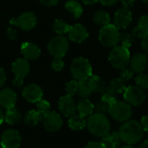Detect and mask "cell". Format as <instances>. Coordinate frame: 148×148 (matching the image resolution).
Listing matches in <instances>:
<instances>
[{
    "mask_svg": "<svg viewBox=\"0 0 148 148\" xmlns=\"http://www.w3.org/2000/svg\"><path fill=\"white\" fill-rule=\"evenodd\" d=\"M121 140L127 145H134L140 142L144 135V130L140 122L134 120L127 121L120 128Z\"/></svg>",
    "mask_w": 148,
    "mask_h": 148,
    "instance_id": "1",
    "label": "cell"
},
{
    "mask_svg": "<svg viewBox=\"0 0 148 148\" xmlns=\"http://www.w3.org/2000/svg\"><path fill=\"white\" fill-rule=\"evenodd\" d=\"M110 121L108 117L100 113L92 114L87 121V127L91 134L103 138L110 132Z\"/></svg>",
    "mask_w": 148,
    "mask_h": 148,
    "instance_id": "2",
    "label": "cell"
},
{
    "mask_svg": "<svg viewBox=\"0 0 148 148\" xmlns=\"http://www.w3.org/2000/svg\"><path fill=\"white\" fill-rule=\"evenodd\" d=\"M70 73L77 82L88 81L92 75V67L89 62L83 57L75 59L70 66Z\"/></svg>",
    "mask_w": 148,
    "mask_h": 148,
    "instance_id": "3",
    "label": "cell"
},
{
    "mask_svg": "<svg viewBox=\"0 0 148 148\" xmlns=\"http://www.w3.org/2000/svg\"><path fill=\"white\" fill-rule=\"evenodd\" d=\"M111 65L118 69L126 68L130 62V52L128 48L123 46H114L108 56Z\"/></svg>",
    "mask_w": 148,
    "mask_h": 148,
    "instance_id": "4",
    "label": "cell"
},
{
    "mask_svg": "<svg viewBox=\"0 0 148 148\" xmlns=\"http://www.w3.org/2000/svg\"><path fill=\"white\" fill-rule=\"evenodd\" d=\"M120 31L114 24L102 26L99 31V40L106 47H114L120 42Z\"/></svg>",
    "mask_w": 148,
    "mask_h": 148,
    "instance_id": "5",
    "label": "cell"
},
{
    "mask_svg": "<svg viewBox=\"0 0 148 148\" xmlns=\"http://www.w3.org/2000/svg\"><path fill=\"white\" fill-rule=\"evenodd\" d=\"M108 114L117 121L125 122L130 119L132 116L133 111L131 106L121 101H115L114 102L110 104Z\"/></svg>",
    "mask_w": 148,
    "mask_h": 148,
    "instance_id": "6",
    "label": "cell"
},
{
    "mask_svg": "<svg viewBox=\"0 0 148 148\" xmlns=\"http://www.w3.org/2000/svg\"><path fill=\"white\" fill-rule=\"evenodd\" d=\"M69 43L64 36H54L48 44V50L51 56L57 58H62L68 52Z\"/></svg>",
    "mask_w": 148,
    "mask_h": 148,
    "instance_id": "7",
    "label": "cell"
},
{
    "mask_svg": "<svg viewBox=\"0 0 148 148\" xmlns=\"http://www.w3.org/2000/svg\"><path fill=\"white\" fill-rule=\"evenodd\" d=\"M124 99L129 105L138 107L144 102L146 99V95L143 89L140 87L129 86L124 91Z\"/></svg>",
    "mask_w": 148,
    "mask_h": 148,
    "instance_id": "8",
    "label": "cell"
},
{
    "mask_svg": "<svg viewBox=\"0 0 148 148\" xmlns=\"http://www.w3.org/2000/svg\"><path fill=\"white\" fill-rule=\"evenodd\" d=\"M42 123L46 130L49 132H56L60 130L63 125V121L61 116L56 112L49 111L42 115Z\"/></svg>",
    "mask_w": 148,
    "mask_h": 148,
    "instance_id": "9",
    "label": "cell"
},
{
    "mask_svg": "<svg viewBox=\"0 0 148 148\" xmlns=\"http://www.w3.org/2000/svg\"><path fill=\"white\" fill-rule=\"evenodd\" d=\"M10 24L19 27L23 30H30L36 25L37 18L32 12H24L16 19L10 20Z\"/></svg>",
    "mask_w": 148,
    "mask_h": 148,
    "instance_id": "10",
    "label": "cell"
},
{
    "mask_svg": "<svg viewBox=\"0 0 148 148\" xmlns=\"http://www.w3.org/2000/svg\"><path fill=\"white\" fill-rule=\"evenodd\" d=\"M0 143L3 148H18L21 144V136L15 129H7L1 136Z\"/></svg>",
    "mask_w": 148,
    "mask_h": 148,
    "instance_id": "11",
    "label": "cell"
},
{
    "mask_svg": "<svg viewBox=\"0 0 148 148\" xmlns=\"http://www.w3.org/2000/svg\"><path fill=\"white\" fill-rule=\"evenodd\" d=\"M58 108L60 112L66 117H71L75 114L76 112V104L70 95H63L59 99Z\"/></svg>",
    "mask_w": 148,
    "mask_h": 148,
    "instance_id": "12",
    "label": "cell"
},
{
    "mask_svg": "<svg viewBox=\"0 0 148 148\" xmlns=\"http://www.w3.org/2000/svg\"><path fill=\"white\" fill-rule=\"evenodd\" d=\"M22 95L27 101L31 103H36L38 101L42 99L43 92L38 85L29 84L23 89Z\"/></svg>",
    "mask_w": 148,
    "mask_h": 148,
    "instance_id": "13",
    "label": "cell"
},
{
    "mask_svg": "<svg viewBox=\"0 0 148 148\" xmlns=\"http://www.w3.org/2000/svg\"><path fill=\"white\" fill-rule=\"evenodd\" d=\"M133 16L131 11L127 8H122L118 10L114 16V25L120 29H125L127 28L132 22Z\"/></svg>",
    "mask_w": 148,
    "mask_h": 148,
    "instance_id": "14",
    "label": "cell"
},
{
    "mask_svg": "<svg viewBox=\"0 0 148 148\" xmlns=\"http://www.w3.org/2000/svg\"><path fill=\"white\" fill-rule=\"evenodd\" d=\"M69 37L72 42L81 43L88 37V32L86 28L82 24H75L69 27L68 32Z\"/></svg>",
    "mask_w": 148,
    "mask_h": 148,
    "instance_id": "15",
    "label": "cell"
},
{
    "mask_svg": "<svg viewBox=\"0 0 148 148\" xmlns=\"http://www.w3.org/2000/svg\"><path fill=\"white\" fill-rule=\"evenodd\" d=\"M129 62H130L131 69L134 73H138V74L144 72L148 67L147 56L142 53H137L134 55Z\"/></svg>",
    "mask_w": 148,
    "mask_h": 148,
    "instance_id": "16",
    "label": "cell"
},
{
    "mask_svg": "<svg viewBox=\"0 0 148 148\" xmlns=\"http://www.w3.org/2000/svg\"><path fill=\"white\" fill-rule=\"evenodd\" d=\"M16 94L11 88H3L0 91V107L8 109L15 107L16 102Z\"/></svg>",
    "mask_w": 148,
    "mask_h": 148,
    "instance_id": "17",
    "label": "cell"
},
{
    "mask_svg": "<svg viewBox=\"0 0 148 148\" xmlns=\"http://www.w3.org/2000/svg\"><path fill=\"white\" fill-rule=\"evenodd\" d=\"M11 69L13 74L15 75L16 77L23 78L24 79L29 73L30 67L28 62V61L24 58H19L16 59L11 66Z\"/></svg>",
    "mask_w": 148,
    "mask_h": 148,
    "instance_id": "18",
    "label": "cell"
},
{
    "mask_svg": "<svg viewBox=\"0 0 148 148\" xmlns=\"http://www.w3.org/2000/svg\"><path fill=\"white\" fill-rule=\"evenodd\" d=\"M21 52L26 60H36L41 55V49L32 42H23L21 46Z\"/></svg>",
    "mask_w": 148,
    "mask_h": 148,
    "instance_id": "19",
    "label": "cell"
},
{
    "mask_svg": "<svg viewBox=\"0 0 148 148\" xmlns=\"http://www.w3.org/2000/svg\"><path fill=\"white\" fill-rule=\"evenodd\" d=\"M76 110L78 111L81 116L86 118L88 116H90L93 114L95 110V106L89 100L82 99L78 102L76 106Z\"/></svg>",
    "mask_w": 148,
    "mask_h": 148,
    "instance_id": "20",
    "label": "cell"
},
{
    "mask_svg": "<svg viewBox=\"0 0 148 148\" xmlns=\"http://www.w3.org/2000/svg\"><path fill=\"white\" fill-rule=\"evenodd\" d=\"M88 83L92 93H101L106 88L105 82L98 75H91L88 80Z\"/></svg>",
    "mask_w": 148,
    "mask_h": 148,
    "instance_id": "21",
    "label": "cell"
},
{
    "mask_svg": "<svg viewBox=\"0 0 148 148\" xmlns=\"http://www.w3.org/2000/svg\"><path fill=\"white\" fill-rule=\"evenodd\" d=\"M21 120V114L16 107L6 109L4 114V121L9 125H16Z\"/></svg>",
    "mask_w": 148,
    "mask_h": 148,
    "instance_id": "22",
    "label": "cell"
},
{
    "mask_svg": "<svg viewBox=\"0 0 148 148\" xmlns=\"http://www.w3.org/2000/svg\"><path fill=\"white\" fill-rule=\"evenodd\" d=\"M42 121V114L37 110H30L24 116V123L29 127L37 126Z\"/></svg>",
    "mask_w": 148,
    "mask_h": 148,
    "instance_id": "23",
    "label": "cell"
},
{
    "mask_svg": "<svg viewBox=\"0 0 148 148\" xmlns=\"http://www.w3.org/2000/svg\"><path fill=\"white\" fill-rule=\"evenodd\" d=\"M65 9L72 14L75 19H78L81 17L83 9L82 7V4L75 1V0H69L65 3Z\"/></svg>",
    "mask_w": 148,
    "mask_h": 148,
    "instance_id": "24",
    "label": "cell"
},
{
    "mask_svg": "<svg viewBox=\"0 0 148 148\" xmlns=\"http://www.w3.org/2000/svg\"><path fill=\"white\" fill-rule=\"evenodd\" d=\"M68 124L72 130L79 131V130H82L85 127H87V121L85 117H82L80 114L78 115L74 114L73 116L69 117Z\"/></svg>",
    "mask_w": 148,
    "mask_h": 148,
    "instance_id": "25",
    "label": "cell"
},
{
    "mask_svg": "<svg viewBox=\"0 0 148 148\" xmlns=\"http://www.w3.org/2000/svg\"><path fill=\"white\" fill-rule=\"evenodd\" d=\"M120 135L119 133H108L106 136L102 138V143L106 148H117L120 145Z\"/></svg>",
    "mask_w": 148,
    "mask_h": 148,
    "instance_id": "26",
    "label": "cell"
},
{
    "mask_svg": "<svg viewBox=\"0 0 148 148\" xmlns=\"http://www.w3.org/2000/svg\"><path fill=\"white\" fill-rule=\"evenodd\" d=\"M110 16L105 10H98L94 16V22L101 26H105L110 23Z\"/></svg>",
    "mask_w": 148,
    "mask_h": 148,
    "instance_id": "27",
    "label": "cell"
},
{
    "mask_svg": "<svg viewBox=\"0 0 148 148\" xmlns=\"http://www.w3.org/2000/svg\"><path fill=\"white\" fill-rule=\"evenodd\" d=\"M69 27L70 26L66 22H64L62 19H56V20H55V22L53 23V26H52L53 30L56 34L61 35V36H62L64 34H68L69 29Z\"/></svg>",
    "mask_w": 148,
    "mask_h": 148,
    "instance_id": "28",
    "label": "cell"
},
{
    "mask_svg": "<svg viewBox=\"0 0 148 148\" xmlns=\"http://www.w3.org/2000/svg\"><path fill=\"white\" fill-rule=\"evenodd\" d=\"M111 89L116 93V94H121V93H124L125 89L127 88L126 87V84H125V82L122 81L120 77L119 78H114L111 81V83H110V86Z\"/></svg>",
    "mask_w": 148,
    "mask_h": 148,
    "instance_id": "29",
    "label": "cell"
},
{
    "mask_svg": "<svg viewBox=\"0 0 148 148\" xmlns=\"http://www.w3.org/2000/svg\"><path fill=\"white\" fill-rule=\"evenodd\" d=\"M78 96L82 97V99H88V96L92 94L91 89L88 86V81L85 82H79V86H78V90L77 93Z\"/></svg>",
    "mask_w": 148,
    "mask_h": 148,
    "instance_id": "30",
    "label": "cell"
},
{
    "mask_svg": "<svg viewBox=\"0 0 148 148\" xmlns=\"http://www.w3.org/2000/svg\"><path fill=\"white\" fill-rule=\"evenodd\" d=\"M101 94V100H102L109 104H111L116 101V93H114L111 89L110 87H106Z\"/></svg>",
    "mask_w": 148,
    "mask_h": 148,
    "instance_id": "31",
    "label": "cell"
},
{
    "mask_svg": "<svg viewBox=\"0 0 148 148\" xmlns=\"http://www.w3.org/2000/svg\"><path fill=\"white\" fill-rule=\"evenodd\" d=\"M134 39V35L129 31H125L120 35V42H121V46L126 48H129L133 44Z\"/></svg>",
    "mask_w": 148,
    "mask_h": 148,
    "instance_id": "32",
    "label": "cell"
},
{
    "mask_svg": "<svg viewBox=\"0 0 148 148\" xmlns=\"http://www.w3.org/2000/svg\"><path fill=\"white\" fill-rule=\"evenodd\" d=\"M78 86H79V82H77L75 80L69 82L65 86V91H66L67 95L73 97L77 93Z\"/></svg>",
    "mask_w": 148,
    "mask_h": 148,
    "instance_id": "33",
    "label": "cell"
},
{
    "mask_svg": "<svg viewBox=\"0 0 148 148\" xmlns=\"http://www.w3.org/2000/svg\"><path fill=\"white\" fill-rule=\"evenodd\" d=\"M135 82L138 87H140V88L142 89L148 88V75L147 74H143V73L139 74L135 78Z\"/></svg>",
    "mask_w": 148,
    "mask_h": 148,
    "instance_id": "34",
    "label": "cell"
},
{
    "mask_svg": "<svg viewBox=\"0 0 148 148\" xmlns=\"http://www.w3.org/2000/svg\"><path fill=\"white\" fill-rule=\"evenodd\" d=\"M109 108H110V104L102 101V100H100L95 105V109L97 111V113H100V114H107L109 112Z\"/></svg>",
    "mask_w": 148,
    "mask_h": 148,
    "instance_id": "35",
    "label": "cell"
},
{
    "mask_svg": "<svg viewBox=\"0 0 148 148\" xmlns=\"http://www.w3.org/2000/svg\"><path fill=\"white\" fill-rule=\"evenodd\" d=\"M36 108H37V111H39L42 115L48 112H49L50 109V104L49 101H47L46 100H42L41 99L40 101H38L36 102Z\"/></svg>",
    "mask_w": 148,
    "mask_h": 148,
    "instance_id": "36",
    "label": "cell"
},
{
    "mask_svg": "<svg viewBox=\"0 0 148 148\" xmlns=\"http://www.w3.org/2000/svg\"><path fill=\"white\" fill-rule=\"evenodd\" d=\"M134 72L130 69H127V68H124L121 69V73H120V78L124 81V82H127V81H129L131 80L133 77H134Z\"/></svg>",
    "mask_w": 148,
    "mask_h": 148,
    "instance_id": "37",
    "label": "cell"
},
{
    "mask_svg": "<svg viewBox=\"0 0 148 148\" xmlns=\"http://www.w3.org/2000/svg\"><path fill=\"white\" fill-rule=\"evenodd\" d=\"M51 67H52L53 70H55V71H61L64 68V62L62 61V58L55 57L52 61Z\"/></svg>",
    "mask_w": 148,
    "mask_h": 148,
    "instance_id": "38",
    "label": "cell"
},
{
    "mask_svg": "<svg viewBox=\"0 0 148 148\" xmlns=\"http://www.w3.org/2000/svg\"><path fill=\"white\" fill-rule=\"evenodd\" d=\"M138 25L142 28L145 31L148 32V16L145 15L140 17L139 22H138Z\"/></svg>",
    "mask_w": 148,
    "mask_h": 148,
    "instance_id": "39",
    "label": "cell"
},
{
    "mask_svg": "<svg viewBox=\"0 0 148 148\" xmlns=\"http://www.w3.org/2000/svg\"><path fill=\"white\" fill-rule=\"evenodd\" d=\"M131 32H132V34L134 35V37H139V38H142V37L147 33V32L145 31L142 28H140L139 25H138L137 27H135Z\"/></svg>",
    "mask_w": 148,
    "mask_h": 148,
    "instance_id": "40",
    "label": "cell"
},
{
    "mask_svg": "<svg viewBox=\"0 0 148 148\" xmlns=\"http://www.w3.org/2000/svg\"><path fill=\"white\" fill-rule=\"evenodd\" d=\"M85 148H106L105 145L102 142H97V141H91L88 142Z\"/></svg>",
    "mask_w": 148,
    "mask_h": 148,
    "instance_id": "41",
    "label": "cell"
},
{
    "mask_svg": "<svg viewBox=\"0 0 148 148\" xmlns=\"http://www.w3.org/2000/svg\"><path fill=\"white\" fill-rule=\"evenodd\" d=\"M141 48L143 50L148 54V32L142 37V42H141Z\"/></svg>",
    "mask_w": 148,
    "mask_h": 148,
    "instance_id": "42",
    "label": "cell"
},
{
    "mask_svg": "<svg viewBox=\"0 0 148 148\" xmlns=\"http://www.w3.org/2000/svg\"><path fill=\"white\" fill-rule=\"evenodd\" d=\"M39 2L45 6H55L58 3L59 0H39Z\"/></svg>",
    "mask_w": 148,
    "mask_h": 148,
    "instance_id": "43",
    "label": "cell"
},
{
    "mask_svg": "<svg viewBox=\"0 0 148 148\" xmlns=\"http://www.w3.org/2000/svg\"><path fill=\"white\" fill-rule=\"evenodd\" d=\"M140 125H141V127H142V128H143L144 131L148 132V114L142 117Z\"/></svg>",
    "mask_w": 148,
    "mask_h": 148,
    "instance_id": "44",
    "label": "cell"
},
{
    "mask_svg": "<svg viewBox=\"0 0 148 148\" xmlns=\"http://www.w3.org/2000/svg\"><path fill=\"white\" fill-rule=\"evenodd\" d=\"M6 82V75H5V72L4 70L0 68V88H2L4 83Z\"/></svg>",
    "mask_w": 148,
    "mask_h": 148,
    "instance_id": "45",
    "label": "cell"
},
{
    "mask_svg": "<svg viewBox=\"0 0 148 148\" xmlns=\"http://www.w3.org/2000/svg\"><path fill=\"white\" fill-rule=\"evenodd\" d=\"M121 3L123 4V6L127 9L132 8L134 5L135 0H121Z\"/></svg>",
    "mask_w": 148,
    "mask_h": 148,
    "instance_id": "46",
    "label": "cell"
},
{
    "mask_svg": "<svg viewBox=\"0 0 148 148\" xmlns=\"http://www.w3.org/2000/svg\"><path fill=\"white\" fill-rule=\"evenodd\" d=\"M13 85L16 88H21L23 85V79L19 78V77H16L13 81Z\"/></svg>",
    "mask_w": 148,
    "mask_h": 148,
    "instance_id": "47",
    "label": "cell"
},
{
    "mask_svg": "<svg viewBox=\"0 0 148 148\" xmlns=\"http://www.w3.org/2000/svg\"><path fill=\"white\" fill-rule=\"evenodd\" d=\"M99 1L103 5H106V6H112L119 2V0H99Z\"/></svg>",
    "mask_w": 148,
    "mask_h": 148,
    "instance_id": "48",
    "label": "cell"
},
{
    "mask_svg": "<svg viewBox=\"0 0 148 148\" xmlns=\"http://www.w3.org/2000/svg\"><path fill=\"white\" fill-rule=\"evenodd\" d=\"M8 35L10 36V37L11 39H15L16 36V30H14V29H10L8 30Z\"/></svg>",
    "mask_w": 148,
    "mask_h": 148,
    "instance_id": "49",
    "label": "cell"
},
{
    "mask_svg": "<svg viewBox=\"0 0 148 148\" xmlns=\"http://www.w3.org/2000/svg\"><path fill=\"white\" fill-rule=\"evenodd\" d=\"M97 2H99V0H82V3L87 4V5H91V4H95Z\"/></svg>",
    "mask_w": 148,
    "mask_h": 148,
    "instance_id": "50",
    "label": "cell"
},
{
    "mask_svg": "<svg viewBox=\"0 0 148 148\" xmlns=\"http://www.w3.org/2000/svg\"><path fill=\"white\" fill-rule=\"evenodd\" d=\"M4 121V114L2 110V108H0V125L3 123V121Z\"/></svg>",
    "mask_w": 148,
    "mask_h": 148,
    "instance_id": "51",
    "label": "cell"
},
{
    "mask_svg": "<svg viewBox=\"0 0 148 148\" xmlns=\"http://www.w3.org/2000/svg\"><path fill=\"white\" fill-rule=\"evenodd\" d=\"M138 148H148V140H145L144 142H142Z\"/></svg>",
    "mask_w": 148,
    "mask_h": 148,
    "instance_id": "52",
    "label": "cell"
},
{
    "mask_svg": "<svg viewBox=\"0 0 148 148\" xmlns=\"http://www.w3.org/2000/svg\"><path fill=\"white\" fill-rule=\"evenodd\" d=\"M121 148H134V147H133L131 145H127V146H123V147H121Z\"/></svg>",
    "mask_w": 148,
    "mask_h": 148,
    "instance_id": "53",
    "label": "cell"
},
{
    "mask_svg": "<svg viewBox=\"0 0 148 148\" xmlns=\"http://www.w3.org/2000/svg\"><path fill=\"white\" fill-rule=\"evenodd\" d=\"M142 2H145V3H148V0H141Z\"/></svg>",
    "mask_w": 148,
    "mask_h": 148,
    "instance_id": "54",
    "label": "cell"
}]
</instances>
